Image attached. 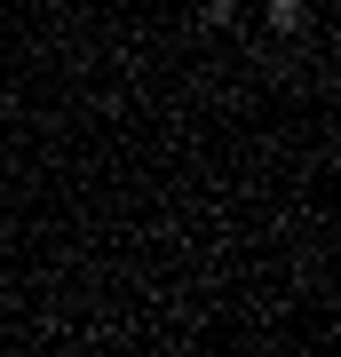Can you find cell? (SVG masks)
I'll list each match as a JSON object with an SVG mask.
<instances>
[{
    "mask_svg": "<svg viewBox=\"0 0 341 357\" xmlns=\"http://www.w3.org/2000/svg\"><path fill=\"white\" fill-rule=\"evenodd\" d=\"M302 24H310L302 0H270V32H302Z\"/></svg>",
    "mask_w": 341,
    "mask_h": 357,
    "instance_id": "6da1fadb",
    "label": "cell"
}]
</instances>
